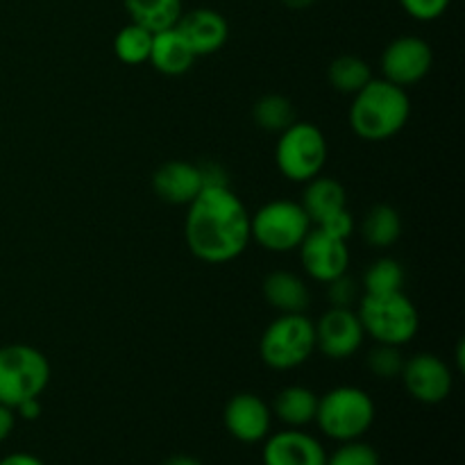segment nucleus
Here are the masks:
<instances>
[{
	"instance_id": "nucleus-1",
	"label": "nucleus",
	"mask_w": 465,
	"mask_h": 465,
	"mask_svg": "<svg viewBox=\"0 0 465 465\" xmlns=\"http://www.w3.org/2000/svg\"><path fill=\"white\" fill-rule=\"evenodd\" d=\"M184 241L198 262L223 266L243 257L252 243L250 212L232 186H204L186 204Z\"/></svg>"
},
{
	"instance_id": "nucleus-2",
	"label": "nucleus",
	"mask_w": 465,
	"mask_h": 465,
	"mask_svg": "<svg viewBox=\"0 0 465 465\" xmlns=\"http://www.w3.org/2000/svg\"><path fill=\"white\" fill-rule=\"evenodd\" d=\"M411 118V98L407 89L384 80L372 77L359 94L352 95L348 112L350 130L363 141H389L407 127Z\"/></svg>"
},
{
	"instance_id": "nucleus-3",
	"label": "nucleus",
	"mask_w": 465,
	"mask_h": 465,
	"mask_svg": "<svg viewBox=\"0 0 465 465\" xmlns=\"http://www.w3.org/2000/svg\"><path fill=\"white\" fill-rule=\"evenodd\" d=\"M354 309L366 336L375 339V343L402 348L411 343L420 330V313L404 291L363 293Z\"/></svg>"
},
{
	"instance_id": "nucleus-4",
	"label": "nucleus",
	"mask_w": 465,
	"mask_h": 465,
	"mask_svg": "<svg viewBox=\"0 0 465 465\" xmlns=\"http://www.w3.org/2000/svg\"><path fill=\"white\" fill-rule=\"evenodd\" d=\"M377 409L371 395L359 386H336L318 398L316 425L336 443L359 440L375 425Z\"/></svg>"
},
{
	"instance_id": "nucleus-5",
	"label": "nucleus",
	"mask_w": 465,
	"mask_h": 465,
	"mask_svg": "<svg viewBox=\"0 0 465 465\" xmlns=\"http://www.w3.org/2000/svg\"><path fill=\"white\" fill-rule=\"evenodd\" d=\"M316 352V325L307 313H280L263 330L259 357L271 371L289 372L304 366Z\"/></svg>"
},
{
	"instance_id": "nucleus-6",
	"label": "nucleus",
	"mask_w": 465,
	"mask_h": 465,
	"mask_svg": "<svg viewBox=\"0 0 465 465\" xmlns=\"http://www.w3.org/2000/svg\"><path fill=\"white\" fill-rule=\"evenodd\" d=\"M53 368L41 350L25 343L0 348V404L16 409L25 400L41 398L50 384Z\"/></svg>"
},
{
	"instance_id": "nucleus-7",
	"label": "nucleus",
	"mask_w": 465,
	"mask_h": 465,
	"mask_svg": "<svg viewBox=\"0 0 465 465\" xmlns=\"http://www.w3.org/2000/svg\"><path fill=\"white\" fill-rule=\"evenodd\" d=\"M330 157L325 132L309 121H295L280 132L275 143V166L295 184H307L321 175Z\"/></svg>"
},
{
	"instance_id": "nucleus-8",
	"label": "nucleus",
	"mask_w": 465,
	"mask_h": 465,
	"mask_svg": "<svg viewBox=\"0 0 465 465\" xmlns=\"http://www.w3.org/2000/svg\"><path fill=\"white\" fill-rule=\"evenodd\" d=\"M313 223L304 207L295 200H271L250 213L252 243L275 254L293 252L302 245Z\"/></svg>"
},
{
	"instance_id": "nucleus-9",
	"label": "nucleus",
	"mask_w": 465,
	"mask_h": 465,
	"mask_svg": "<svg viewBox=\"0 0 465 465\" xmlns=\"http://www.w3.org/2000/svg\"><path fill=\"white\" fill-rule=\"evenodd\" d=\"M381 77L409 89L430 75L434 66V50L422 36H398L381 53Z\"/></svg>"
},
{
	"instance_id": "nucleus-10",
	"label": "nucleus",
	"mask_w": 465,
	"mask_h": 465,
	"mask_svg": "<svg viewBox=\"0 0 465 465\" xmlns=\"http://www.w3.org/2000/svg\"><path fill=\"white\" fill-rule=\"evenodd\" d=\"M404 391L420 404H440L450 398L454 386V372L445 359L431 352H418L404 359L400 372Z\"/></svg>"
},
{
	"instance_id": "nucleus-11",
	"label": "nucleus",
	"mask_w": 465,
	"mask_h": 465,
	"mask_svg": "<svg viewBox=\"0 0 465 465\" xmlns=\"http://www.w3.org/2000/svg\"><path fill=\"white\" fill-rule=\"evenodd\" d=\"M316 325V350L331 361H343L357 354L366 341L357 309L330 307Z\"/></svg>"
},
{
	"instance_id": "nucleus-12",
	"label": "nucleus",
	"mask_w": 465,
	"mask_h": 465,
	"mask_svg": "<svg viewBox=\"0 0 465 465\" xmlns=\"http://www.w3.org/2000/svg\"><path fill=\"white\" fill-rule=\"evenodd\" d=\"M223 425L239 443L257 445L271 434L272 411L257 393H236L223 409Z\"/></svg>"
},
{
	"instance_id": "nucleus-13",
	"label": "nucleus",
	"mask_w": 465,
	"mask_h": 465,
	"mask_svg": "<svg viewBox=\"0 0 465 465\" xmlns=\"http://www.w3.org/2000/svg\"><path fill=\"white\" fill-rule=\"evenodd\" d=\"M300 262L304 272L313 282L330 284L336 277L345 275L350 268V250L348 241H341L336 236L325 234L318 227H312L307 239L300 245Z\"/></svg>"
},
{
	"instance_id": "nucleus-14",
	"label": "nucleus",
	"mask_w": 465,
	"mask_h": 465,
	"mask_svg": "<svg viewBox=\"0 0 465 465\" xmlns=\"http://www.w3.org/2000/svg\"><path fill=\"white\" fill-rule=\"evenodd\" d=\"M263 465H325L327 452L316 436L304 430H291L268 434L262 452Z\"/></svg>"
},
{
	"instance_id": "nucleus-15",
	"label": "nucleus",
	"mask_w": 465,
	"mask_h": 465,
	"mask_svg": "<svg viewBox=\"0 0 465 465\" xmlns=\"http://www.w3.org/2000/svg\"><path fill=\"white\" fill-rule=\"evenodd\" d=\"M175 27L182 32L195 57H207V54L218 53L230 39V23L221 12L212 7L182 12Z\"/></svg>"
},
{
	"instance_id": "nucleus-16",
	"label": "nucleus",
	"mask_w": 465,
	"mask_h": 465,
	"mask_svg": "<svg viewBox=\"0 0 465 465\" xmlns=\"http://www.w3.org/2000/svg\"><path fill=\"white\" fill-rule=\"evenodd\" d=\"M153 189L163 203L186 207L204 189L203 173H200L198 163L171 159L153 173Z\"/></svg>"
},
{
	"instance_id": "nucleus-17",
	"label": "nucleus",
	"mask_w": 465,
	"mask_h": 465,
	"mask_svg": "<svg viewBox=\"0 0 465 465\" xmlns=\"http://www.w3.org/2000/svg\"><path fill=\"white\" fill-rule=\"evenodd\" d=\"M195 53L182 32L177 27H168V30L154 32L153 35V48H150L148 64L157 73L168 77H180L193 68Z\"/></svg>"
},
{
	"instance_id": "nucleus-18",
	"label": "nucleus",
	"mask_w": 465,
	"mask_h": 465,
	"mask_svg": "<svg viewBox=\"0 0 465 465\" xmlns=\"http://www.w3.org/2000/svg\"><path fill=\"white\" fill-rule=\"evenodd\" d=\"M263 298L280 313H304L312 304L307 282L291 271H272L263 277Z\"/></svg>"
},
{
	"instance_id": "nucleus-19",
	"label": "nucleus",
	"mask_w": 465,
	"mask_h": 465,
	"mask_svg": "<svg viewBox=\"0 0 465 465\" xmlns=\"http://www.w3.org/2000/svg\"><path fill=\"white\" fill-rule=\"evenodd\" d=\"M271 411L277 420L284 422L291 430H304L316 420L318 395L307 386H286L275 395Z\"/></svg>"
},
{
	"instance_id": "nucleus-20",
	"label": "nucleus",
	"mask_w": 465,
	"mask_h": 465,
	"mask_svg": "<svg viewBox=\"0 0 465 465\" xmlns=\"http://www.w3.org/2000/svg\"><path fill=\"white\" fill-rule=\"evenodd\" d=\"M300 204H302L304 212L309 213L312 223L316 225L322 218L330 216L331 212H339V209L348 207V193H345V186L339 180L321 173V175L307 182Z\"/></svg>"
},
{
	"instance_id": "nucleus-21",
	"label": "nucleus",
	"mask_w": 465,
	"mask_h": 465,
	"mask_svg": "<svg viewBox=\"0 0 465 465\" xmlns=\"http://www.w3.org/2000/svg\"><path fill=\"white\" fill-rule=\"evenodd\" d=\"M361 236L371 248H393L402 236V216L391 204H375L363 216Z\"/></svg>"
},
{
	"instance_id": "nucleus-22",
	"label": "nucleus",
	"mask_w": 465,
	"mask_h": 465,
	"mask_svg": "<svg viewBox=\"0 0 465 465\" xmlns=\"http://www.w3.org/2000/svg\"><path fill=\"white\" fill-rule=\"evenodd\" d=\"M132 23L150 32L175 27L182 16V0H123Z\"/></svg>"
},
{
	"instance_id": "nucleus-23",
	"label": "nucleus",
	"mask_w": 465,
	"mask_h": 465,
	"mask_svg": "<svg viewBox=\"0 0 465 465\" xmlns=\"http://www.w3.org/2000/svg\"><path fill=\"white\" fill-rule=\"evenodd\" d=\"M327 80L339 94L354 95L372 80V68L357 54H339L327 68Z\"/></svg>"
},
{
	"instance_id": "nucleus-24",
	"label": "nucleus",
	"mask_w": 465,
	"mask_h": 465,
	"mask_svg": "<svg viewBox=\"0 0 465 465\" xmlns=\"http://www.w3.org/2000/svg\"><path fill=\"white\" fill-rule=\"evenodd\" d=\"M407 272L404 266L393 257H380L363 271L361 289L363 293H393L404 291Z\"/></svg>"
},
{
	"instance_id": "nucleus-25",
	"label": "nucleus",
	"mask_w": 465,
	"mask_h": 465,
	"mask_svg": "<svg viewBox=\"0 0 465 465\" xmlns=\"http://www.w3.org/2000/svg\"><path fill=\"white\" fill-rule=\"evenodd\" d=\"M153 35L154 32L145 30V27L136 25V23L121 27L118 35L114 36V54L123 64H127V66L148 64L150 48H153Z\"/></svg>"
},
{
	"instance_id": "nucleus-26",
	"label": "nucleus",
	"mask_w": 465,
	"mask_h": 465,
	"mask_svg": "<svg viewBox=\"0 0 465 465\" xmlns=\"http://www.w3.org/2000/svg\"><path fill=\"white\" fill-rule=\"evenodd\" d=\"M252 118L257 127L280 134L291 123H295V107L286 95L266 94L254 103Z\"/></svg>"
},
{
	"instance_id": "nucleus-27",
	"label": "nucleus",
	"mask_w": 465,
	"mask_h": 465,
	"mask_svg": "<svg viewBox=\"0 0 465 465\" xmlns=\"http://www.w3.org/2000/svg\"><path fill=\"white\" fill-rule=\"evenodd\" d=\"M366 366L368 371L375 377H380V380H393V377H400L404 366L402 350L395 348V345L377 343L375 348L368 352Z\"/></svg>"
},
{
	"instance_id": "nucleus-28",
	"label": "nucleus",
	"mask_w": 465,
	"mask_h": 465,
	"mask_svg": "<svg viewBox=\"0 0 465 465\" xmlns=\"http://www.w3.org/2000/svg\"><path fill=\"white\" fill-rule=\"evenodd\" d=\"M325 465H380V454L361 439L348 440V443H341L336 452L327 454Z\"/></svg>"
},
{
	"instance_id": "nucleus-29",
	"label": "nucleus",
	"mask_w": 465,
	"mask_h": 465,
	"mask_svg": "<svg viewBox=\"0 0 465 465\" xmlns=\"http://www.w3.org/2000/svg\"><path fill=\"white\" fill-rule=\"evenodd\" d=\"M359 282L354 277H350L348 272L336 280H331L327 284V300H330L331 307H348L354 309L361 300V291H359Z\"/></svg>"
},
{
	"instance_id": "nucleus-30",
	"label": "nucleus",
	"mask_w": 465,
	"mask_h": 465,
	"mask_svg": "<svg viewBox=\"0 0 465 465\" xmlns=\"http://www.w3.org/2000/svg\"><path fill=\"white\" fill-rule=\"evenodd\" d=\"M404 12L409 14L411 18L422 23H431L439 21L445 12L450 9L452 0H400Z\"/></svg>"
},
{
	"instance_id": "nucleus-31",
	"label": "nucleus",
	"mask_w": 465,
	"mask_h": 465,
	"mask_svg": "<svg viewBox=\"0 0 465 465\" xmlns=\"http://www.w3.org/2000/svg\"><path fill=\"white\" fill-rule=\"evenodd\" d=\"M313 227H318V230H322L325 234L336 236V239L341 241H350L354 234V216L350 213L348 207H343L339 209V212H331L330 216H325Z\"/></svg>"
},
{
	"instance_id": "nucleus-32",
	"label": "nucleus",
	"mask_w": 465,
	"mask_h": 465,
	"mask_svg": "<svg viewBox=\"0 0 465 465\" xmlns=\"http://www.w3.org/2000/svg\"><path fill=\"white\" fill-rule=\"evenodd\" d=\"M14 413H16V418H23V420H36V418L44 413V407H41L39 398H32L18 404V407L14 409Z\"/></svg>"
},
{
	"instance_id": "nucleus-33",
	"label": "nucleus",
	"mask_w": 465,
	"mask_h": 465,
	"mask_svg": "<svg viewBox=\"0 0 465 465\" xmlns=\"http://www.w3.org/2000/svg\"><path fill=\"white\" fill-rule=\"evenodd\" d=\"M14 427H16V413H14V409L0 404V443H5L12 436Z\"/></svg>"
},
{
	"instance_id": "nucleus-34",
	"label": "nucleus",
	"mask_w": 465,
	"mask_h": 465,
	"mask_svg": "<svg viewBox=\"0 0 465 465\" xmlns=\"http://www.w3.org/2000/svg\"><path fill=\"white\" fill-rule=\"evenodd\" d=\"M0 465H45V463L41 461L39 457H35V454L14 452V454H7V457L0 459Z\"/></svg>"
},
{
	"instance_id": "nucleus-35",
	"label": "nucleus",
	"mask_w": 465,
	"mask_h": 465,
	"mask_svg": "<svg viewBox=\"0 0 465 465\" xmlns=\"http://www.w3.org/2000/svg\"><path fill=\"white\" fill-rule=\"evenodd\" d=\"M162 465H203V463H200V459L189 457V454H175V457L166 459Z\"/></svg>"
},
{
	"instance_id": "nucleus-36",
	"label": "nucleus",
	"mask_w": 465,
	"mask_h": 465,
	"mask_svg": "<svg viewBox=\"0 0 465 465\" xmlns=\"http://www.w3.org/2000/svg\"><path fill=\"white\" fill-rule=\"evenodd\" d=\"M289 9H307L312 5H316V0H282Z\"/></svg>"
}]
</instances>
